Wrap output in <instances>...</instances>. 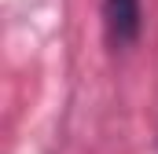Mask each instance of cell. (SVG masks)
Returning a JSON list of instances; mask_svg holds the SVG:
<instances>
[{
	"label": "cell",
	"mask_w": 158,
	"mask_h": 154,
	"mask_svg": "<svg viewBox=\"0 0 158 154\" xmlns=\"http://www.w3.org/2000/svg\"><path fill=\"white\" fill-rule=\"evenodd\" d=\"M103 40L110 51H129L143 33V0H103Z\"/></svg>",
	"instance_id": "1"
}]
</instances>
